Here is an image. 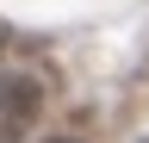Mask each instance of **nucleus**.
Returning <instances> with one entry per match:
<instances>
[{
    "instance_id": "nucleus-1",
    "label": "nucleus",
    "mask_w": 149,
    "mask_h": 143,
    "mask_svg": "<svg viewBox=\"0 0 149 143\" xmlns=\"http://www.w3.org/2000/svg\"><path fill=\"white\" fill-rule=\"evenodd\" d=\"M37 106H44V93L31 75H0V131H25L37 118Z\"/></svg>"
},
{
    "instance_id": "nucleus-2",
    "label": "nucleus",
    "mask_w": 149,
    "mask_h": 143,
    "mask_svg": "<svg viewBox=\"0 0 149 143\" xmlns=\"http://www.w3.org/2000/svg\"><path fill=\"white\" fill-rule=\"evenodd\" d=\"M50 143H74V137H50Z\"/></svg>"
},
{
    "instance_id": "nucleus-3",
    "label": "nucleus",
    "mask_w": 149,
    "mask_h": 143,
    "mask_svg": "<svg viewBox=\"0 0 149 143\" xmlns=\"http://www.w3.org/2000/svg\"><path fill=\"white\" fill-rule=\"evenodd\" d=\"M143 143H149V137H143Z\"/></svg>"
}]
</instances>
